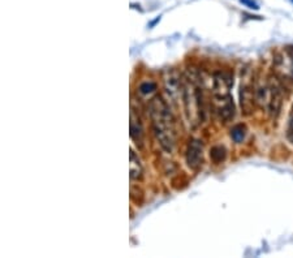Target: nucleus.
Wrapping results in <instances>:
<instances>
[{"instance_id":"obj_1","label":"nucleus","mask_w":293,"mask_h":258,"mask_svg":"<svg viewBox=\"0 0 293 258\" xmlns=\"http://www.w3.org/2000/svg\"><path fill=\"white\" fill-rule=\"evenodd\" d=\"M149 112L155 138L164 151L171 153L176 145L177 129L170 106L160 95H155L149 103Z\"/></svg>"},{"instance_id":"obj_2","label":"nucleus","mask_w":293,"mask_h":258,"mask_svg":"<svg viewBox=\"0 0 293 258\" xmlns=\"http://www.w3.org/2000/svg\"><path fill=\"white\" fill-rule=\"evenodd\" d=\"M275 73L282 82H291L293 80V47H286L283 52L274 59Z\"/></svg>"},{"instance_id":"obj_3","label":"nucleus","mask_w":293,"mask_h":258,"mask_svg":"<svg viewBox=\"0 0 293 258\" xmlns=\"http://www.w3.org/2000/svg\"><path fill=\"white\" fill-rule=\"evenodd\" d=\"M214 95V108L223 123H228L235 117L236 107L233 103V98L230 93H219L213 94Z\"/></svg>"},{"instance_id":"obj_4","label":"nucleus","mask_w":293,"mask_h":258,"mask_svg":"<svg viewBox=\"0 0 293 258\" xmlns=\"http://www.w3.org/2000/svg\"><path fill=\"white\" fill-rule=\"evenodd\" d=\"M164 87H166L168 95L172 98V101H177L179 98H181V101H183L185 84H183L180 74L177 73L176 70H166V73H164Z\"/></svg>"},{"instance_id":"obj_5","label":"nucleus","mask_w":293,"mask_h":258,"mask_svg":"<svg viewBox=\"0 0 293 258\" xmlns=\"http://www.w3.org/2000/svg\"><path fill=\"white\" fill-rule=\"evenodd\" d=\"M188 167L193 171H198L203 166V145L197 138H190L187 146Z\"/></svg>"},{"instance_id":"obj_6","label":"nucleus","mask_w":293,"mask_h":258,"mask_svg":"<svg viewBox=\"0 0 293 258\" xmlns=\"http://www.w3.org/2000/svg\"><path fill=\"white\" fill-rule=\"evenodd\" d=\"M282 104H283V91L279 86L278 81H271L269 84V97H267V108L269 114L273 119H277L282 111Z\"/></svg>"},{"instance_id":"obj_7","label":"nucleus","mask_w":293,"mask_h":258,"mask_svg":"<svg viewBox=\"0 0 293 258\" xmlns=\"http://www.w3.org/2000/svg\"><path fill=\"white\" fill-rule=\"evenodd\" d=\"M257 102V93L250 84H241L240 87V106L243 114L249 116L253 114Z\"/></svg>"},{"instance_id":"obj_8","label":"nucleus","mask_w":293,"mask_h":258,"mask_svg":"<svg viewBox=\"0 0 293 258\" xmlns=\"http://www.w3.org/2000/svg\"><path fill=\"white\" fill-rule=\"evenodd\" d=\"M129 131L130 137L134 141V144L138 145V146H143V142H145V128H143L142 121H141L140 116L134 111L133 107L130 110Z\"/></svg>"},{"instance_id":"obj_9","label":"nucleus","mask_w":293,"mask_h":258,"mask_svg":"<svg viewBox=\"0 0 293 258\" xmlns=\"http://www.w3.org/2000/svg\"><path fill=\"white\" fill-rule=\"evenodd\" d=\"M129 175L132 180H141L143 178L142 163L133 149H130L129 154Z\"/></svg>"},{"instance_id":"obj_10","label":"nucleus","mask_w":293,"mask_h":258,"mask_svg":"<svg viewBox=\"0 0 293 258\" xmlns=\"http://www.w3.org/2000/svg\"><path fill=\"white\" fill-rule=\"evenodd\" d=\"M227 158V150L222 145H217L213 146L210 150V159L214 164H220L226 161Z\"/></svg>"},{"instance_id":"obj_11","label":"nucleus","mask_w":293,"mask_h":258,"mask_svg":"<svg viewBox=\"0 0 293 258\" xmlns=\"http://www.w3.org/2000/svg\"><path fill=\"white\" fill-rule=\"evenodd\" d=\"M245 136H247V127L244 124H237L231 129V137L236 144L243 142Z\"/></svg>"},{"instance_id":"obj_12","label":"nucleus","mask_w":293,"mask_h":258,"mask_svg":"<svg viewBox=\"0 0 293 258\" xmlns=\"http://www.w3.org/2000/svg\"><path fill=\"white\" fill-rule=\"evenodd\" d=\"M157 90V84L153 82V81H145L142 84L138 86V91L143 95H147V94L154 93V91Z\"/></svg>"},{"instance_id":"obj_13","label":"nucleus","mask_w":293,"mask_h":258,"mask_svg":"<svg viewBox=\"0 0 293 258\" xmlns=\"http://www.w3.org/2000/svg\"><path fill=\"white\" fill-rule=\"evenodd\" d=\"M287 138L290 140V142L293 144V106L292 111L290 114V120H288V128H287Z\"/></svg>"},{"instance_id":"obj_14","label":"nucleus","mask_w":293,"mask_h":258,"mask_svg":"<svg viewBox=\"0 0 293 258\" xmlns=\"http://www.w3.org/2000/svg\"><path fill=\"white\" fill-rule=\"evenodd\" d=\"M241 3L244 4V5H247L248 8H250V9H258V4L254 3L253 0H240Z\"/></svg>"}]
</instances>
